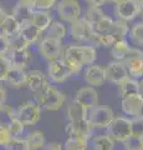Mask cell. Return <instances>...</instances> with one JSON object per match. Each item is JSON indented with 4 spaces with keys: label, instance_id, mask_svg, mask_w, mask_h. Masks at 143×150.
I'll list each match as a JSON object with an SVG mask.
<instances>
[{
    "label": "cell",
    "instance_id": "cell-1",
    "mask_svg": "<svg viewBox=\"0 0 143 150\" xmlns=\"http://www.w3.org/2000/svg\"><path fill=\"white\" fill-rule=\"evenodd\" d=\"M62 59L75 71V74H77L85 65L89 67L95 64L97 59V49L91 44H73L65 48Z\"/></svg>",
    "mask_w": 143,
    "mask_h": 150
},
{
    "label": "cell",
    "instance_id": "cell-2",
    "mask_svg": "<svg viewBox=\"0 0 143 150\" xmlns=\"http://www.w3.org/2000/svg\"><path fill=\"white\" fill-rule=\"evenodd\" d=\"M34 96H35V101L39 104V106L46 111L59 110L65 104V100H66L65 94L61 90H59L57 88L52 86L51 84L44 91H41L40 94H36Z\"/></svg>",
    "mask_w": 143,
    "mask_h": 150
},
{
    "label": "cell",
    "instance_id": "cell-3",
    "mask_svg": "<svg viewBox=\"0 0 143 150\" xmlns=\"http://www.w3.org/2000/svg\"><path fill=\"white\" fill-rule=\"evenodd\" d=\"M106 134L116 143H123L132 135V121L127 116H114L111 124L106 128Z\"/></svg>",
    "mask_w": 143,
    "mask_h": 150
},
{
    "label": "cell",
    "instance_id": "cell-4",
    "mask_svg": "<svg viewBox=\"0 0 143 150\" xmlns=\"http://www.w3.org/2000/svg\"><path fill=\"white\" fill-rule=\"evenodd\" d=\"M16 119L21 121L25 126L35 125L41 118V108L35 100H26L17 106L15 110Z\"/></svg>",
    "mask_w": 143,
    "mask_h": 150
},
{
    "label": "cell",
    "instance_id": "cell-5",
    "mask_svg": "<svg viewBox=\"0 0 143 150\" xmlns=\"http://www.w3.org/2000/svg\"><path fill=\"white\" fill-rule=\"evenodd\" d=\"M38 50L40 56L46 62L51 63L54 60L61 59L63 55V45L62 41H59L52 38L45 36L44 39H41L38 44Z\"/></svg>",
    "mask_w": 143,
    "mask_h": 150
},
{
    "label": "cell",
    "instance_id": "cell-6",
    "mask_svg": "<svg viewBox=\"0 0 143 150\" xmlns=\"http://www.w3.org/2000/svg\"><path fill=\"white\" fill-rule=\"evenodd\" d=\"M57 15L62 21L72 24L81 19V5L78 0H60L56 5Z\"/></svg>",
    "mask_w": 143,
    "mask_h": 150
},
{
    "label": "cell",
    "instance_id": "cell-7",
    "mask_svg": "<svg viewBox=\"0 0 143 150\" xmlns=\"http://www.w3.org/2000/svg\"><path fill=\"white\" fill-rule=\"evenodd\" d=\"M70 35L73 40L78 43H96V34L92 29V25L87 23L84 18L78 19L77 21L71 24Z\"/></svg>",
    "mask_w": 143,
    "mask_h": 150
},
{
    "label": "cell",
    "instance_id": "cell-8",
    "mask_svg": "<svg viewBox=\"0 0 143 150\" xmlns=\"http://www.w3.org/2000/svg\"><path fill=\"white\" fill-rule=\"evenodd\" d=\"M113 119V111L107 105H97L89 111V121L93 129H106Z\"/></svg>",
    "mask_w": 143,
    "mask_h": 150
},
{
    "label": "cell",
    "instance_id": "cell-9",
    "mask_svg": "<svg viewBox=\"0 0 143 150\" xmlns=\"http://www.w3.org/2000/svg\"><path fill=\"white\" fill-rule=\"evenodd\" d=\"M72 75H75V71L68 67V64L62 58L54 60L47 65V76L54 83H65Z\"/></svg>",
    "mask_w": 143,
    "mask_h": 150
},
{
    "label": "cell",
    "instance_id": "cell-10",
    "mask_svg": "<svg viewBox=\"0 0 143 150\" xmlns=\"http://www.w3.org/2000/svg\"><path fill=\"white\" fill-rule=\"evenodd\" d=\"M8 59L13 68L26 69L31 62V51L29 45L22 43L20 45L11 46L8 53Z\"/></svg>",
    "mask_w": 143,
    "mask_h": 150
},
{
    "label": "cell",
    "instance_id": "cell-11",
    "mask_svg": "<svg viewBox=\"0 0 143 150\" xmlns=\"http://www.w3.org/2000/svg\"><path fill=\"white\" fill-rule=\"evenodd\" d=\"M105 73H106V81L118 86L130 78L126 64L123 62H119V60L110 62L107 64V67L105 68Z\"/></svg>",
    "mask_w": 143,
    "mask_h": 150
},
{
    "label": "cell",
    "instance_id": "cell-12",
    "mask_svg": "<svg viewBox=\"0 0 143 150\" xmlns=\"http://www.w3.org/2000/svg\"><path fill=\"white\" fill-rule=\"evenodd\" d=\"M140 14V4L136 0H121L114 4V15L118 20L131 21Z\"/></svg>",
    "mask_w": 143,
    "mask_h": 150
},
{
    "label": "cell",
    "instance_id": "cell-13",
    "mask_svg": "<svg viewBox=\"0 0 143 150\" xmlns=\"http://www.w3.org/2000/svg\"><path fill=\"white\" fill-rule=\"evenodd\" d=\"M73 100L90 111L98 105V91L93 86H82L77 90Z\"/></svg>",
    "mask_w": 143,
    "mask_h": 150
},
{
    "label": "cell",
    "instance_id": "cell-14",
    "mask_svg": "<svg viewBox=\"0 0 143 150\" xmlns=\"http://www.w3.org/2000/svg\"><path fill=\"white\" fill-rule=\"evenodd\" d=\"M49 85L50 84L47 81V78L41 70H30V71H27L26 88H29V90L34 95L44 91Z\"/></svg>",
    "mask_w": 143,
    "mask_h": 150
},
{
    "label": "cell",
    "instance_id": "cell-15",
    "mask_svg": "<svg viewBox=\"0 0 143 150\" xmlns=\"http://www.w3.org/2000/svg\"><path fill=\"white\" fill-rule=\"evenodd\" d=\"M84 80L89 86H93V88L101 86L106 81L105 68L96 64L89 65L84 71Z\"/></svg>",
    "mask_w": 143,
    "mask_h": 150
},
{
    "label": "cell",
    "instance_id": "cell-16",
    "mask_svg": "<svg viewBox=\"0 0 143 150\" xmlns=\"http://www.w3.org/2000/svg\"><path fill=\"white\" fill-rule=\"evenodd\" d=\"M41 31L38 26L31 20H24L21 21V28H20V39L24 44L26 45H31L38 43L40 36H41Z\"/></svg>",
    "mask_w": 143,
    "mask_h": 150
},
{
    "label": "cell",
    "instance_id": "cell-17",
    "mask_svg": "<svg viewBox=\"0 0 143 150\" xmlns=\"http://www.w3.org/2000/svg\"><path fill=\"white\" fill-rule=\"evenodd\" d=\"M143 106V95L140 94H136V95L124 98L121 100V109L126 115L131 116V118H136V116H140L141 110Z\"/></svg>",
    "mask_w": 143,
    "mask_h": 150
},
{
    "label": "cell",
    "instance_id": "cell-18",
    "mask_svg": "<svg viewBox=\"0 0 143 150\" xmlns=\"http://www.w3.org/2000/svg\"><path fill=\"white\" fill-rule=\"evenodd\" d=\"M92 130H93V128L91 126L89 119L73 121V123L67 121V125L65 128L67 137H70V135H77V137H82V138H86V139L91 138Z\"/></svg>",
    "mask_w": 143,
    "mask_h": 150
},
{
    "label": "cell",
    "instance_id": "cell-19",
    "mask_svg": "<svg viewBox=\"0 0 143 150\" xmlns=\"http://www.w3.org/2000/svg\"><path fill=\"white\" fill-rule=\"evenodd\" d=\"M1 33L9 39H14V38L19 36L20 34V28H21V23L19 19H16L13 15H6V18L4 19L3 24H1Z\"/></svg>",
    "mask_w": 143,
    "mask_h": 150
},
{
    "label": "cell",
    "instance_id": "cell-20",
    "mask_svg": "<svg viewBox=\"0 0 143 150\" xmlns=\"http://www.w3.org/2000/svg\"><path fill=\"white\" fill-rule=\"evenodd\" d=\"M26 78H27V73L25 71V69L11 67L10 71L8 74L6 83L14 89H21L26 86Z\"/></svg>",
    "mask_w": 143,
    "mask_h": 150
},
{
    "label": "cell",
    "instance_id": "cell-21",
    "mask_svg": "<svg viewBox=\"0 0 143 150\" xmlns=\"http://www.w3.org/2000/svg\"><path fill=\"white\" fill-rule=\"evenodd\" d=\"M66 115H67V121L73 123V121H80V120L89 119V110L85 109L81 104H78L77 101L73 100L71 104L67 106Z\"/></svg>",
    "mask_w": 143,
    "mask_h": 150
},
{
    "label": "cell",
    "instance_id": "cell-22",
    "mask_svg": "<svg viewBox=\"0 0 143 150\" xmlns=\"http://www.w3.org/2000/svg\"><path fill=\"white\" fill-rule=\"evenodd\" d=\"M31 21L39 28L41 31H47L50 25L52 24V16L47 10H34L31 15Z\"/></svg>",
    "mask_w": 143,
    "mask_h": 150
},
{
    "label": "cell",
    "instance_id": "cell-23",
    "mask_svg": "<svg viewBox=\"0 0 143 150\" xmlns=\"http://www.w3.org/2000/svg\"><path fill=\"white\" fill-rule=\"evenodd\" d=\"M114 146H116V142L107 134L97 135L90 140L91 150H113Z\"/></svg>",
    "mask_w": 143,
    "mask_h": 150
},
{
    "label": "cell",
    "instance_id": "cell-24",
    "mask_svg": "<svg viewBox=\"0 0 143 150\" xmlns=\"http://www.w3.org/2000/svg\"><path fill=\"white\" fill-rule=\"evenodd\" d=\"M118 93L122 99L136 95V94H140V80L138 79H133V78H128L126 81H123L118 86Z\"/></svg>",
    "mask_w": 143,
    "mask_h": 150
},
{
    "label": "cell",
    "instance_id": "cell-25",
    "mask_svg": "<svg viewBox=\"0 0 143 150\" xmlns=\"http://www.w3.org/2000/svg\"><path fill=\"white\" fill-rule=\"evenodd\" d=\"M126 64L130 78L133 79H141L143 78V56H136L123 62Z\"/></svg>",
    "mask_w": 143,
    "mask_h": 150
},
{
    "label": "cell",
    "instance_id": "cell-26",
    "mask_svg": "<svg viewBox=\"0 0 143 150\" xmlns=\"http://www.w3.org/2000/svg\"><path fill=\"white\" fill-rule=\"evenodd\" d=\"M114 26H116V20L111 19L110 16L106 15L102 20H100L98 23L92 25V29H93L96 38L100 35H106V34H112L114 30Z\"/></svg>",
    "mask_w": 143,
    "mask_h": 150
},
{
    "label": "cell",
    "instance_id": "cell-27",
    "mask_svg": "<svg viewBox=\"0 0 143 150\" xmlns=\"http://www.w3.org/2000/svg\"><path fill=\"white\" fill-rule=\"evenodd\" d=\"M26 142L29 144L30 150H39V149H44L46 139H45V134L40 130H35V131H30L26 135Z\"/></svg>",
    "mask_w": 143,
    "mask_h": 150
},
{
    "label": "cell",
    "instance_id": "cell-28",
    "mask_svg": "<svg viewBox=\"0 0 143 150\" xmlns=\"http://www.w3.org/2000/svg\"><path fill=\"white\" fill-rule=\"evenodd\" d=\"M89 145V139L77 137V135H70V137H67L63 148H65V150H87Z\"/></svg>",
    "mask_w": 143,
    "mask_h": 150
},
{
    "label": "cell",
    "instance_id": "cell-29",
    "mask_svg": "<svg viewBox=\"0 0 143 150\" xmlns=\"http://www.w3.org/2000/svg\"><path fill=\"white\" fill-rule=\"evenodd\" d=\"M132 46L127 43V40H119L114 44L112 48H111V55L114 60H119V62H123L124 58L127 56L128 51L131 50Z\"/></svg>",
    "mask_w": 143,
    "mask_h": 150
},
{
    "label": "cell",
    "instance_id": "cell-30",
    "mask_svg": "<svg viewBox=\"0 0 143 150\" xmlns=\"http://www.w3.org/2000/svg\"><path fill=\"white\" fill-rule=\"evenodd\" d=\"M66 35H67V28L61 21H52V24L47 29V36L56 39L59 41H62L66 38Z\"/></svg>",
    "mask_w": 143,
    "mask_h": 150
},
{
    "label": "cell",
    "instance_id": "cell-31",
    "mask_svg": "<svg viewBox=\"0 0 143 150\" xmlns=\"http://www.w3.org/2000/svg\"><path fill=\"white\" fill-rule=\"evenodd\" d=\"M16 119V112L10 105H0V125L10 126V124Z\"/></svg>",
    "mask_w": 143,
    "mask_h": 150
},
{
    "label": "cell",
    "instance_id": "cell-32",
    "mask_svg": "<svg viewBox=\"0 0 143 150\" xmlns=\"http://www.w3.org/2000/svg\"><path fill=\"white\" fill-rule=\"evenodd\" d=\"M128 36H130V40L133 44L142 48L143 46V21L137 23L132 28H130Z\"/></svg>",
    "mask_w": 143,
    "mask_h": 150
},
{
    "label": "cell",
    "instance_id": "cell-33",
    "mask_svg": "<svg viewBox=\"0 0 143 150\" xmlns=\"http://www.w3.org/2000/svg\"><path fill=\"white\" fill-rule=\"evenodd\" d=\"M105 16H106V14L102 11L101 8H89L85 11V15L82 18H84L87 23H90L91 25H93L96 23H98L100 20H102Z\"/></svg>",
    "mask_w": 143,
    "mask_h": 150
},
{
    "label": "cell",
    "instance_id": "cell-34",
    "mask_svg": "<svg viewBox=\"0 0 143 150\" xmlns=\"http://www.w3.org/2000/svg\"><path fill=\"white\" fill-rule=\"evenodd\" d=\"M35 9H31V8H26L24 5H20L17 3V5L14 8V11H13V15L15 16L16 19H19L20 23L24 21V20H31V15H33Z\"/></svg>",
    "mask_w": 143,
    "mask_h": 150
},
{
    "label": "cell",
    "instance_id": "cell-35",
    "mask_svg": "<svg viewBox=\"0 0 143 150\" xmlns=\"http://www.w3.org/2000/svg\"><path fill=\"white\" fill-rule=\"evenodd\" d=\"M123 150H143V138L131 135L122 143Z\"/></svg>",
    "mask_w": 143,
    "mask_h": 150
},
{
    "label": "cell",
    "instance_id": "cell-36",
    "mask_svg": "<svg viewBox=\"0 0 143 150\" xmlns=\"http://www.w3.org/2000/svg\"><path fill=\"white\" fill-rule=\"evenodd\" d=\"M10 69H11V64L9 62L8 56L0 55V81H6V78Z\"/></svg>",
    "mask_w": 143,
    "mask_h": 150
},
{
    "label": "cell",
    "instance_id": "cell-37",
    "mask_svg": "<svg viewBox=\"0 0 143 150\" xmlns=\"http://www.w3.org/2000/svg\"><path fill=\"white\" fill-rule=\"evenodd\" d=\"M14 139V137L11 135L10 130H9L8 126H1L0 125V146L3 148H8V145L11 143V140Z\"/></svg>",
    "mask_w": 143,
    "mask_h": 150
},
{
    "label": "cell",
    "instance_id": "cell-38",
    "mask_svg": "<svg viewBox=\"0 0 143 150\" xmlns=\"http://www.w3.org/2000/svg\"><path fill=\"white\" fill-rule=\"evenodd\" d=\"M5 150H30V148H29V144H27L26 139L14 138Z\"/></svg>",
    "mask_w": 143,
    "mask_h": 150
},
{
    "label": "cell",
    "instance_id": "cell-39",
    "mask_svg": "<svg viewBox=\"0 0 143 150\" xmlns=\"http://www.w3.org/2000/svg\"><path fill=\"white\" fill-rule=\"evenodd\" d=\"M131 121H132V135L143 138V118L136 116V118H131Z\"/></svg>",
    "mask_w": 143,
    "mask_h": 150
},
{
    "label": "cell",
    "instance_id": "cell-40",
    "mask_svg": "<svg viewBox=\"0 0 143 150\" xmlns=\"http://www.w3.org/2000/svg\"><path fill=\"white\" fill-rule=\"evenodd\" d=\"M57 5V0H35V10H50Z\"/></svg>",
    "mask_w": 143,
    "mask_h": 150
},
{
    "label": "cell",
    "instance_id": "cell-41",
    "mask_svg": "<svg viewBox=\"0 0 143 150\" xmlns=\"http://www.w3.org/2000/svg\"><path fill=\"white\" fill-rule=\"evenodd\" d=\"M8 128H9V130H10V133H11V135L14 138H19V135H21L22 131H24V129H25V125L22 124L21 121L15 119L10 124V126H8Z\"/></svg>",
    "mask_w": 143,
    "mask_h": 150
},
{
    "label": "cell",
    "instance_id": "cell-42",
    "mask_svg": "<svg viewBox=\"0 0 143 150\" xmlns=\"http://www.w3.org/2000/svg\"><path fill=\"white\" fill-rule=\"evenodd\" d=\"M11 48V43L10 39L6 38L3 33H0V55L1 56H6L9 50Z\"/></svg>",
    "mask_w": 143,
    "mask_h": 150
},
{
    "label": "cell",
    "instance_id": "cell-43",
    "mask_svg": "<svg viewBox=\"0 0 143 150\" xmlns=\"http://www.w3.org/2000/svg\"><path fill=\"white\" fill-rule=\"evenodd\" d=\"M84 1L89 5V8H101L102 5H105L107 0H84Z\"/></svg>",
    "mask_w": 143,
    "mask_h": 150
},
{
    "label": "cell",
    "instance_id": "cell-44",
    "mask_svg": "<svg viewBox=\"0 0 143 150\" xmlns=\"http://www.w3.org/2000/svg\"><path fill=\"white\" fill-rule=\"evenodd\" d=\"M43 150H63V145L60 143H51L44 146Z\"/></svg>",
    "mask_w": 143,
    "mask_h": 150
},
{
    "label": "cell",
    "instance_id": "cell-45",
    "mask_svg": "<svg viewBox=\"0 0 143 150\" xmlns=\"http://www.w3.org/2000/svg\"><path fill=\"white\" fill-rule=\"evenodd\" d=\"M5 101H6V90L4 86L0 85V105L5 104Z\"/></svg>",
    "mask_w": 143,
    "mask_h": 150
},
{
    "label": "cell",
    "instance_id": "cell-46",
    "mask_svg": "<svg viewBox=\"0 0 143 150\" xmlns=\"http://www.w3.org/2000/svg\"><path fill=\"white\" fill-rule=\"evenodd\" d=\"M6 15H8V14H6L5 11H4V9H3L1 6H0V26H1L3 21H4V19L6 18Z\"/></svg>",
    "mask_w": 143,
    "mask_h": 150
},
{
    "label": "cell",
    "instance_id": "cell-47",
    "mask_svg": "<svg viewBox=\"0 0 143 150\" xmlns=\"http://www.w3.org/2000/svg\"><path fill=\"white\" fill-rule=\"evenodd\" d=\"M140 93L143 95V79H142V80H140Z\"/></svg>",
    "mask_w": 143,
    "mask_h": 150
},
{
    "label": "cell",
    "instance_id": "cell-48",
    "mask_svg": "<svg viewBox=\"0 0 143 150\" xmlns=\"http://www.w3.org/2000/svg\"><path fill=\"white\" fill-rule=\"evenodd\" d=\"M140 15L143 18V3H140Z\"/></svg>",
    "mask_w": 143,
    "mask_h": 150
},
{
    "label": "cell",
    "instance_id": "cell-49",
    "mask_svg": "<svg viewBox=\"0 0 143 150\" xmlns=\"http://www.w3.org/2000/svg\"><path fill=\"white\" fill-rule=\"evenodd\" d=\"M107 1H111V3H114V4H116V3H118V1H121V0H107Z\"/></svg>",
    "mask_w": 143,
    "mask_h": 150
},
{
    "label": "cell",
    "instance_id": "cell-50",
    "mask_svg": "<svg viewBox=\"0 0 143 150\" xmlns=\"http://www.w3.org/2000/svg\"><path fill=\"white\" fill-rule=\"evenodd\" d=\"M141 118H143V106H142V110H141V114H140Z\"/></svg>",
    "mask_w": 143,
    "mask_h": 150
},
{
    "label": "cell",
    "instance_id": "cell-51",
    "mask_svg": "<svg viewBox=\"0 0 143 150\" xmlns=\"http://www.w3.org/2000/svg\"><path fill=\"white\" fill-rule=\"evenodd\" d=\"M136 1H137L138 4H140V3H143V0H136Z\"/></svg>",
    "mask_w": 143,
    "mask_h": 150
}]
</instances>
